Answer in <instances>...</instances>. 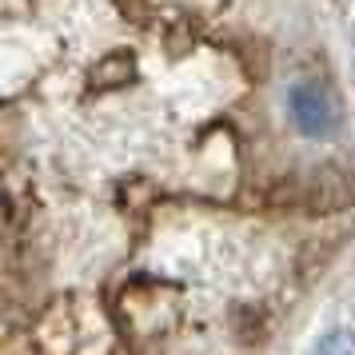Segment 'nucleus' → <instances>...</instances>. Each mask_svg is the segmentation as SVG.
<instances>
[{
    "label": "nucleus",
    "instance_id": "1",
    "mask_svg": "<svg viewBox=\"0 0 355 355\" xmlns=\"http://www.w3.org/2000/svg\"><path fill=\"white\" fill-rule=\"evenodd\" d=\"M288 108H291L295 128L304 132V136H311V140L331 136L339 128V104L323 84H295L288 96Z\"/></svg>",
    "mask_w": 355,
    "mask_h": 355
},
{
    "label": "nucleus",
    "instance_id": "2",
    "mask_svg": "<svg viewBox=\"0 0 355 355\" xmlns=\"http://www.w3.org/2000/svg\"><path fill=\"white\" fill-rule=\"evenodd\" d=\"M311 355H355V331L352 327H331V331L315 343Z\"/></svg>",
    "mask_w": 355,
    "mask_h": 355
}]
</instances>
